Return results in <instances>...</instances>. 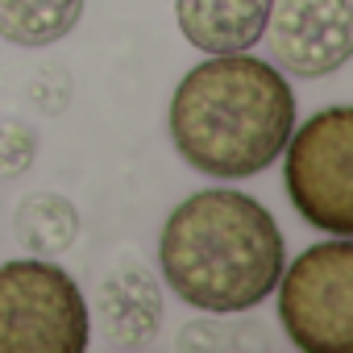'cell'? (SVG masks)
Segmentation results:
<instances>
[{
	"instance_id": "cell-6",
	"label": "cell",
	"mask_w": 353,
	"mask_h": 353,
	"mask_svg": "<svg viewBox=\"0 0 353 353\" xmlns=\"http://www.w3.org/2000/svg\"><path fill=\"white\" fill-rule=\"evenodd\" d=\"M262 38L270 42L287 75L299 79L332 75L353 54L349 0H274Z\"/></svg>"
},
{
	"instance_id": "cell-2",
	"label": "cell",
	"mask_w": 353,
	"mask_h": 353,
	"mask_svg": "<svg viewBox=\"0 0 353 353\" xmlns=\"http://www.w3.org/2000/svg\"><path fill=\"white\" fill-rule=\"evenodd\" d=\"M158 266L188 307L241 316L274 291L287 266V245L274 216L254 196L204 188L166 216Z\"/></svg>"
},
{
	"instance_id": "cell-12",
	"label": "cell",
	"mask_w": 353,
	"mask_h": 353,
	"mask_svg": "<svg viewBox=\"0 0 353 353\" xmlns=\"http://www.w3.org/2000/svg\"><path fill=\"white\" fill-rule=\"evenodd\" d=\"M38 137L21 121H0V179H17L34 166Z\"/></svg>"
},
{
	"instance_id": "cell-5",
	"label": "cell",
	"mask_w": 353,
	"mask_h": 353,
	"mask_svg": "<svg viewBox=\"0 0 353 353\" xmlns=\"http://www.w3.org/2000/svg\"><path fill=\"white\" fill-rule=\"evenodd\" d=\"M279 320L303 353L353 349V241L332 237L307 245L279 274Z\"/></svg>"
},
{
	"instance_id": "cell-9",
	"label": "cell",
	"mask_w": 353,
	"mask_h": 353,
	"mask_svg": "<svg viewBox=\"0 0 353 353\" xmlns=\"http://www.w3.org/2000/svg\"><path fill=\"white\" fill-rule=\"evenodd\" d=\"M88 0H0V38L13 46H50L67 38Z\"/></svg>"
},
{
	"instance_id": "cell-8",
	"label": "cell",
	"mask_w": 353,
	"mask_h": 353,
	"mask_svg": "<svg viewBox=\"0 0 353 353\" xmlns=\"http://www.w3.org/2000/svg\"><path fill=\"white\" fill-rule=\"evenodd\" d=\"M274 0H174L179 34L204 54L250 50L266 34Z\"/></svg>"
},
{
	"instance_id": "cell-11",
	"label": "cell",
	"mask_w": 353,
	"mask_h": 353,
	"mask_svg": "<svg viewBox=\"0 0 353 353\" xmlns=\"http://www.w3.org/2000/svg\"><path fill=\"white\" fill-rule=\"evenodd\" d=\"M262 324H208L196 320L183 328V336L174 341L179 349H270V341L262 336Z\"/></svg>"
},
{
	"instance_id": "cell-1",
	"label": "cell",
	"mask_w": 353,
	"mask_h": 353,
	"mask_svg": "<svg viewBox=\"0 0 353 353\" xmlns=\"http://www.w3.org/2000/svg\"><path fill=\"white\" fill-rule=\"evenodd\" d=\"M170 141L208 179L262 174L295 129V92L287 75L250 54H208L170 96Z\"/></svg>"
},
{
	"instance_id": "cell-3",
	"label": "cell",
	"mask_w": 353,
	"mask_h": 353,
	"mask_svg": "<svg viewBox=\"0 0 353 353\" xmlns=\"http://www.w3.org/2000/svg\"><path fill=\"white\" fill-rule=\"evenodd\" d=\"M92 316L79 283L46 258L0 266V353H83Z\"/></svg>"
},
{
	"instance_id": "cell-4",
	"label": "cell",
	"mask_w": 353,
	"mask_h": 353,
	"mask_svg": "<svg viewBox=\"0 0 353 353\" xmlns=\"http://www.w3.org/2000/svg\"><path fill=\"white\" fill-rule=\"evenodd\" d=\"M283 188L295 212L332 237H353V108L332 104L287 137Z\"/></svg>"
},
{
	"instance_id": "cell-7",
	"label": "cell",
	"mask_w": 353,
	"mask_h": 353,
	"mask_svg": "<svg viewBox=\"0 0 353 353\" xmlns=\"http://www.w3.org/2000/svg\"><path fill=\"white\" fill-rule=\"evenodd\" d=\"M96 324L108 349H141L162 324V291L154 274L137 262L112 266L96 291Z\"/></svg>"
},
{
	"instance_id": "cell-10",
	"label": "cell",
	"mask_w": 353,
	"mask_h": 353,
	"mask_svg": "<svg viewBox=\"0 0 353 353\" xmlns=\"http://www.w3.org/2000/svg\"><path fill=\"white\" fill-rule=\"evenodd\" d=\"M13 229H17V241L34 258H54V254L71 250V241L79 237V212L71 200H63L54 192H34L30 200H21Z\"/></svg>"
}]
</instances>
